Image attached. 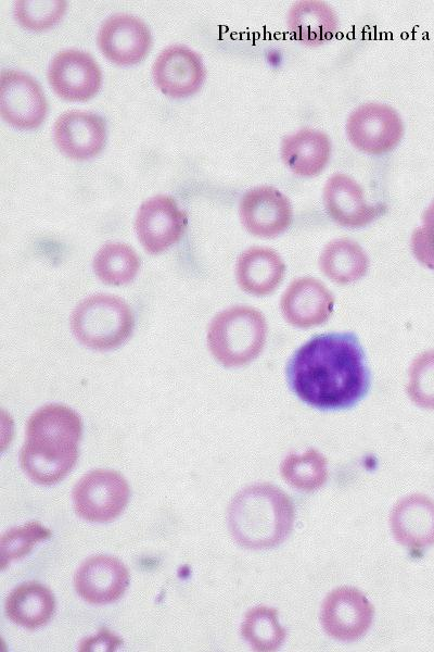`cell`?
<instances>
[{"mask_svg":"<svg viewBox=\"0 0 434 652\" xmlns=\"http://www.w3.org/2000/svg\"><path fill=\"white\" fill-rule=\"evenodd\" d=\"M373 609L367 598L354 588L335 589L326 598L321 609L324 630L339 640L360 638L370 627Z\"/></svg>","mask_w":434,"mask_h":652,"instance_id":"15","label":"cell"},{"mask_svg":"<svg viewBox=\"0 0 434 652\" xmlns=\"http://www.w3.org/2000/svg\"><path fill=\"white\" fill-rule=\"evenodd\" d=\"M294 518L290 499L270 485L250 486L229 506L228 524L238 543L264 549L283 541Z\"/></svg>","mask_w":434,"mask_h":652,"instance_id":"3","label":"cell"},{"mask_svg":"<svg viewBox=\"0 0 434 652\" xmlns=\"http://www.w3.org/2000/svg\"><path fill=\"white\" fill-rule=\"evenodd\" d=\"M331 151L332 143L326 133L302 128L282 139L280 154L283 163L294 174L312 177L326 167Z\"/></svg>","mask_w":434,"mask_h":652,"instance_id":"19","label":"cell"},{"mask_svg":"<svg viewBox=\"0 0 434 652\" xmlns=\"http://www.w3.org/2000/svg\"><path fill=\"white\" fill-rule=\"evenodd\" d=\"M407 391L416 404L434 409V351L423 352L414 359Z\"/></svg>","mask_w":434,"mask_h":652,"instance_id":"30","label":"cell"},{"mask_svg":"<svg viewBox=\"0 0 434 652\" xmlns=\"http://www.w3.org/2000/svg\"><path fill=\"white\" fill-rule=\"evenodd\" d=\"M81 432L80 416L71 408L58 403L39 408L26 424L22 468L39 485L61 481L77 462Z\"/></svg>","mask_w":434,"mask_h":652,"instance_id":"2","label":"cell"},{"mask_svg":"<svg viewBox=\"0 0 434 652\" xmlns=\"http://www.w3.org/2000/svg\"><path fill=\"white\" fill-rule=\"evenodd\" d=\"M122 643L120 639L107 630H102L98 635L91 638H86L79 643V650L81 651H94V650H114Z\"/></svg>","mask_w":434,"mask_h":652,"instance_id":"32","label":"cell"},{"mask_svg":"<svg viewBox=\"0 0 434 652\" xmlns=\"http://www.w3.org/2000/svg\"><path fill=\"white\" fill-rule=\"evenodd\" d=\"M411 249L419 262L434 269V200L422 214V225L411 235Z\"/></svg>","mask_w":434,"mask_h":652,"instance_id":"31","label":"cell"},{"mask_svg":"<svg viewBox=\"0 0 434 652\" xmlns=\"http://www.w3.org/2000/svg\"><path fill=\"white\" fill-rule=\"evenodd\" d=\"M391 523L396 539L407 547L434 543V502L425 496L413 494L399 501Z\"/></svg>","mask_w":434,"mask_h":652,"instance_id":"20","label":"cell"},{"mask_svg":"<svg viewBox=\"0 0 434 652\" xmlns=\"http://www.w3.org/2000/svg\"><path fill=\"white\" fill-rule=\"evenodd\" d=\"M74 585L80 598L91 604L117 601L129 585V573L116 557L93 555L78 567Z\"/></svg>","mask_w":434,"mask_h":652,"instance_id":"16","label":"cell"},{"mask_svg":"<svg viewBox=\"0 0 434 652\" xmlns=\"http://www.w3.org/2000/svg\"><path fill=\"white\" fill-rule=\"evenodd\" d=\"M284 271V263L276 251L266 247H251L240 254L235 277L245 292L265 296L278 287Z\"/></svg>","mask_w":434,"mask_h":652,"instance_id":"21","label":"cell"},{"mask_svg":"<svg viewBox=\"0 0 434 652\" xmlns=\"http://www.w3.org/2000/svg\"><path fill=\"white\" fill-rule=\"evenodd\" d=\"M130 489L115 471L95 469L82 476L73 490L75 512L89 522L115 519L128 503Z\"/></svg>","mask_w":434,"mask_h":652,"instance_id":"6","label":"cell"},{"mask_svg":"<svg viewBox=\"0 0 434 652\" xmlns=\"http://www.w3.org/2000/svg\"><path fill=\"white\" fill-rule=\"evenodd\" d=\"M106 123L95 113L71 110L62 113L53 125V140L67 158L85 161L97 156L106 142Z\"/></svg>","mask_w":434,"mask_h":652,"instance_id":"14","label":"cell"},{"mask_svg":"<svg viewBox=\"0 0 434 652\" xmlns=\"http://www.w3.org/2000/svg\"><path fill=\"white\" fill-rule=\"evenodd\" d=\"M51 535L50 529L34 521L7 530L0 539L1 568L28 554L35 544Z\"/></svg>","mask_w":434,"mask_h":652,"instance_id":"28","label":"cell"},{"mask_svg":"<svg viewBox=\"0 0 434 652\" xmlns=\"http://www.w3.org/2000/svg\"><path fill=\"white\" fill-rule=\"evenodd\" d=\"M319 264L330 279L347 284L365 275L368 258L358 243L341 238L330 241L324 247Z\"/></svg>","mask_w":434,"mask_h":652,"instance_id":"24","label":"cell"},{"mask_svg":"<svg viewBox=\"0 0 434 652\" xmlns=\"http://www.w3.org/2000/svg\"><path fill=\"white\" fill-rule=\"evenodd\" d=\"M187 225V213L169 195H156L143 201L135 221L137 237L150 254H159L177 243Z\"/></svg>","mask_w":434,"mask_h":652,"instance_id":"8","label":"cell"},{"mask_svg":"<svg viewBox=\"0 0 434 652\" xmlns=\"http://www.w3.org/2000/svg\"><path fill=\"white\" fill-rule=\"evenodd\" d=\"M48 102L39 83L29 74L3 70L0 74V114L11 126L34 129L41 125Z\"/></svg>","mask_w":434,"mask_h":652,"instance_id":"9","label":"cell"},{"mask_svg":"<svg viewBox=\"0 0 434 652\" xmlns=\"http://www.w3.org/2000/svg\"><path fill=\"white\" fill-rule=\"evenodd\" d=\"M67 2L63 0H20L14 4V17L26 29L42 32L63 17Z\"/></svg>","mask_w":434,"mask_h":652,"instance_id":"29","label":"cell"},{"mask_svg":"<svg viewBox=\"0 0 434 652\" xmlns=\"http://www.w3.org/2000/svg\"><path fill=\"white\" fill-rule=\"evenodd\" d=\"M286 22L293 37L307 46H319L329 41L339 25L334 10L327 2L319 0L294 3Z\"/></svg>","mask_w":434,"mask_h":652,"instance_id":"22","label":"cell"},{"mask_svg":"<svg viewBox=\"0 0 434 652\" xmlns=\"http://www.w3.org/2000/svg\"><path fill=\"white\" fill-rule=\"evenodd\" d=\"M133 325L129 305L119 297L104 293L84 299L71 316V329L78 342L99 351L123 344Z\"/></svg>","mask_w":434,"mask_h":652,"instance_id":"5","label":"cell"},{"mask_svg":"<svg viewBox=\"0 0 434 652\" xmlns=\"http://www.w3.org/2000/svg\"><path fill=\"white\" fill-rule=\"evenodd\" d=\"M323 204L328 215L339 225L366 226L383 213V206L365 199L361 186L342 173L332 175L323 187Z\"/></svg>","mask_w":434,"mask_h":652,"instance_id":"17","label":"cell"},{"mask_svg":"<svg viewBox=\"0 0 434 652\" xmlns=\"http://www.w3.org/2000/svg\"><path fill=\"white\" fill-rule=\"evenodd\" d=\"M48 82L63 100L84 102L93 98L102 85V72L93 57L82 50L64 49L50 61Z\"/></svg>","mask_w":434,"mask_h":652,"instance_id":"10","label":"cell"},{"mask_svg":"<svg viewBox=\"0 0 434 652\" xmlns=\"http://www.w3.org/2000/svg\"><path fill=\"white\" fill-rule=\"evenodd\" d=\"M283 477L295 488L314 490L320 487L327 477L324 457L310 449L302 454H290L281 466Z\"/></svg>","mask_w":434,"mask_h":652,"instance_id":"27","label":"cell"},{"mask_svg":"<svg viewBox=\"0 0 434 652\" xmlns=\"http://www.w3.org/2000/svg\"><path fill=\"white\" fill-rule=\"evenodd\" d=\"M54 611L55 599L52 591L37 581L15 587L5 600L7 617L27 629L44 626Z\"/></svg>","mask_w":434,"mask_h":652,"instance_id":"23","label":"cell"},{"mask_svg":"<svg viewBox=\"0 0 434 652\" xmlns=\"http://www.w3.org/2000/svg\"><path fill=\"white\" fill-rule=\"evenodd\" d=\"M267 326L251 306L235 305L218 313L207 331L208 348L224 366L234 367L254 360L263 350Z\"/></svg>","mask_w":434,"mask_h":652,"instance_id":"4","label":"cell"},{"mask_svg":"<svg viewBox=\"0 0 434 652\" xmlns=\"http://www.w3.org/2000/svg\"><path fill=\"white\" fill-rule=\"evenodd\" d=\"M152 75L156 87L174 99L187 98L202 87L206 68L201 55L184 45H171L156 57Z\"/></svg>","mask_w":434,"mask_h":652,"instance_id":"12","label":"cell"},{"mask_svg":"<svg viewBox=\"0 0 434 652\" xmlns=\"http://www.w3.org/2000/svg\"><path fill=\"white\" fill-rule=\"evenodd\" d=\"M97 45L112 63L129 66L148 55L152 47V35L148 25L138 16L116 13L101 24Z\"/></svg>","mask_w":434,"mask_h":652,"instance_id":"11","label":"cell"},{"mask_svg":"<svg viewBox=\"0 0 434 652\" xmlns=\"http://www.w3.org/2000/svg\"><path fill=\"white\" fill-rule=\"evenodd\" d=\"M244 228L258 237L271 238L283 233L292 222L290 200L272 186H257L247 190L239 203Z\"/></svg>","mask_w":434,"mask_h":652,"instance_id":"13","label":"cell"},{"mask_svg":"<svg viewBox=\"0 0 434 652\" xmlns=\"http://www.w3.org/2000/svg\"><path fill=\"white\" fill-rule=\"evenodd\" d=\"M346 134L356 149L379 155L392 151L400 142L404 123L392 106L365 103L348 115Z\"/></svg>","mask_w":434,"mask_h":652,"instance_id":"7","label":"cell"},{"mask_svg":"<svg viewBox=\"0 0 434 652\" xmlns=\"http://www.w3.org/2000/svg\"><path fill=\"white\" fill-rule=\"evenodd\" d=\"M241 631L252 648L259 651L277 649L285 637L284 629L278 623L276 611L263 606L246 613Z\"/></svg>","mask_w":434,"mask_h":652,"instance_id":"26","label":"cell"},{"mask_svg":"<svg viewBox=\"0 0 434 652\" xmlns=\"http://www.w3.org/2000/svg\"><path fill=\"white\" fill-rule=\"evenodd\" d=\"M334 298L318 279H295L281 298L285 319L297 327H311L326 322L332 313Z\"/></svg>","mask_w":434,"mask_h":652,"instance_id":"18","label":"cell"},{"mask_svg":"<svg viewBox=\"0 0 434 652\" xmlns=\"http://www.w3.org/2000/svg\"><path fill=\"white\" fill-rule=\"evenodd\" d=\"M286 378L304 403L321 411L354 406L371 385L365 351L349 331L310 338L290 358Z\"/></svg>","mask_w":434,"mask_h":652,"instance_id":"1","label":"cell"},{"mask_svg":"<svg viewBox=\"0 0 434 652\" xmlns=\"http://www.w3.org/2000/svg\"><path fill=\"white\" fill-rule=\"evenodd\" d=\"M93 271L105 284L120 286L130 283L140 267L136 251L123 242H107L93 259Z\"/></svg>","mask_w":434,"mask_h":652,"instance_id":"25","label":"cell"}]
</instances>
